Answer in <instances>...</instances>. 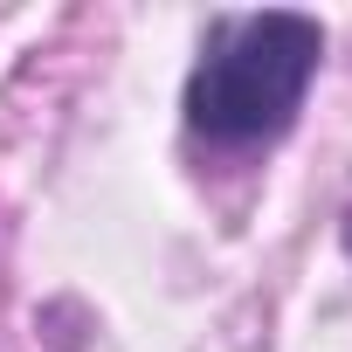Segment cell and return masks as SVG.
Listing matches in <instances>:
<instances>
[{"label": "cell", "mask_w": 352, "mask_h": 352, "mask_svg": "<svg viewBox=\"0 0 352 352\" xmlns=\"http://www.w3.org/2000/svg\"><path fill=\"white\" fill-rule=\"evenodd\" d=\"M318 63H324V28L311 14L270 8L214 21L187 76V124L214 145H263L297 118Z\"/></svg>", "instance_id": "cell-1"}, {"label": "cell", "mask_w": 352, "mask_h": 352, "mask_svg": "<svg viewBox=\"0 0 352 352\" xmlns=\"http://www.w3.org/2000/svg\"><path fill=\"white\" fill-rule=\"evenodd\" d=\"M345 249H352V208H345Z\"/></svg>", "instance_id": "cell-2"}]
</instances>
